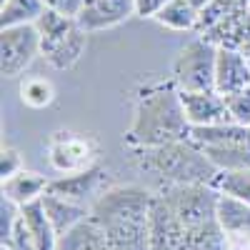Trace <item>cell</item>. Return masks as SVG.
Wrapping results in <instances>:
<instances>
[{
	"label": "cell",
	"instance_id": "cell-1",
	"mask_svg": "<svg viewBox=\"0 0 250 250\" xmlns=\"http://www.w3.org/2000/svg\"><path fill=\"white\" fill-rule=\"evenodd\" d=\"M155 193L140 185L105 188L90 205V218L110 250H150V210Z\"/></svg>",
	"mask_w": 250,
	"mask_h": 250
},
{
	"label": "cell",
	"instance_id": "cell-2",
	"mask_svg": "<svg viewBox=\"0 0 250 250\" xmlns=\"http://www.w3.org/2000/svg\"><path fill=\"white\" fill-rule=\"evenodd\" d=\"M190 140V123L185 118L180 90L175 83H148L138 90L135 115L125 143L130 148H155V145Z\"/></svg>",
	"mask_w": 250,
	"mask_h": 250
},
{
	"label": "cell",
	"instance_id": "cell-3",
	"mask_svg": "<svg viewBox=\"0 0 250 250\" xmlns=\"http://www.w3.org/2000/svg\"><path fill=\"white\" fill-rule=\"evenodd\" d=\"M133 153L138 168L158 175L163 185H188V183L210 185L220 173L218 165L193 140H175L155 145V148H135Z\"/></svg>",
	"mask_w": 250,
	"mask_h": 250
},
{
	"label": "cell",
	"instance_id": "cell-4",
	"mask_svg": "<svg viewBox=\"0 0 250 250\" xmlns=\"http://www.w3.org/2000/svg\"><path fill=\"white\" fill-rule=\"evenodd\" d=\"M35 25L40 33V58H45L55 70H70L85 53L88 33L78 25L75 18L45 8Z\"/></svg>",
	"mask_w": 250,
	"mask_h": 250
},
{
	"label": "cell",
	"instance_id": "cell-5",
	"mask_svg": "<svg viewBox=\"0 0 250 250\" xmlns=\"http://www.w3.org/2000/svg\"><path fill=\"white\" fill-rule=\"evenodd\" d=\"M215 62L218 45L208 38H195L188 43L173 62V83L180 93L215 90Z\"/></svg>",
	"mask_w": 250,
	"mask_h": 250
},
{
	"label": "cell",
	"instance_id": "cell-6",
	"mask_svg": "<svg viewBox=\"0 0 250 250\" xmlns=\"http://www.w3.org/2000/svg\"><path fill=\"white\" fill-rule=\"evenodd\" d=\"M48 160L58 175L83 173L98 165V143L80 133H53L48 140Z\"/></svg>",
	"mask_w": 250,
	"mask_h": 250
},
{
	"label": "cell",
	"instance_id": "cell-7",
	"mask_svg": "<svg viewBox=\"0 0 250 250\" xmlns=\"http://www.w3.org/2000/svg\"><path fill=\"white\" fill-rule=\"evenodd\" d=\"M40 55V33L35 23L0 28V70L5 78H20Z\"/></svg>",
	"mask_w": 250,
	"mask_h": 250
},
{
	"label": "cell",
	"instance_id": "cell-8",
	"mask_svg": "<svg viewBox=\"0 0 250 250\" xmlns=\"http://www.w3.org/2000/svg\"><path fill=\"white\" fill-rule=\"evenodd\" d=\"M130 18H135V0H85L75 15L78 25L88 35L115 28Z\"/></svg>",
	"mask_w": 250,
	"mask_h": 250
},
{
	"label": "cell",
	"instance_id": "cell-9",
	"mask_svg": "<svg viewBox=\"0 0 250 250\" xmlns=\"http://www.w3.org/2000/svg\"><path fill=\"white\" fill-rule=\"evenodd\" d=\"M103 180L105 173L103 168H88L83 173H70V175H58L55 180H50L48 193H55L60 198H68L73 203H83V205H93V200L103 193Z\"/></svg>",
	"mask_w": 250,
	"mask_h": 250
},
{
	"label": "cell",
	"instance_id": "cell-10",
	"mask_svg": "<svg viewBox=\"0 0 250 250\" xmlns=\"http://www.w3.org/2000/svg\"><path fill=\"white\" fill-rule=\"evenodd\" d=\"M180 103L190 128L200 125H215L230 120L225 108V98L218 90H198V93H180Z\"/></svg>",
	"mask_w": 250,
	"mask_h": 250
},
{
	"label": "cell",
	"instance_id": "cell-11",
	"mask_svg": "<svg viewBox=\"0 0 250 250\" xmlns=\"http://www.w3.org/2000/svg\"><path fill=\"white\" fill-rule=\"evenodd\" d=\"M250 85V58L235 48H218L215 62V90L230 95Z\"/></svg>",
	"mask_w": 250,
	"mask_h": 250
},
{
	"label": "cell",
	"instance_id": "cell-12",
	"mask_svg": "<svg viewBox=\"0 0 250 250\" xmlns=\"http://www.w3.org/2000/svg\"><path fill=\"white\" fill-rule=\"evenodd\" d=\"M190 140L203 150L238 148V145L250 143V128L238 125L233 120L215 123V125H200V128H190Z\"/></svg>",
	"mask_w": 250,
	"mask_h": 250
},
{
	"label": "cell",
	"instance_id": "cell-13",
	"mask_svg": "<svg viewBox=\"0 0 250 250\" xmlns=\"http://www.w3.org/2000/svg\"><path fill=\"white\" fill-rule=\"evenodd\" d=\"M150 250H180V228L160 193H155L150 210Z\"/></svg>",
	"mask_w": 250,
	"mask_h": 250
},
{
	"label": "cell",
	"instance_id": "cell-14",
	"mask_svg": "<svg viewBox=\"0 0 250 250\" xmlns=\"http://www.w3.org/2000/svg\"><path fill=\"white\" fill-rule=\"evenodd\" d=\"M50 180L45 175H40L38 170H28L23 168L20 173H15L8 180H0V190H3V198L13 200L15 205H30L35 200H40L45 195Z\"/></svg>",
	"mask_w": 250,
	"mask_h": 250
},
{
	"label": "cell",
	"instance_id": "cell-15",
	"mask_svg": "<svg viewBox=\"0 0 250 250\" xmlns=\"http://www.w3.org/2000/svg\"><path fill=\"white\" fill-rule=\"evenodd\" d=\"M40 200H43V208H45V213H48V218H50L58 235H65L68 230H73L75 225H80L83 220L90 218V205L73 203L68 198H60V195L48 193V190H45V195Z\"/></svg>",
	"mask_w": 250,
	"mask_h": 250
},
{
	"label": "cell",
	"instance_id": "cell-16",
	"mask_svg": "<svg viewBox=\"0 0 250 250\" xmlns=\"http://www.w3.org/2000/svg\"><path fill=\"white\" fill-rule=\"evenodd\" d=\"M20 215H23V223L28 225V230L33 235V243H35V250H55L58 248V240L60 235L55 233V228L43 208V200H35L30 205H23L20 208Z\"/></svg>",
	"mask_w": 250,
	"mask_h": 250
},
{
	"label": "cell",
	"instance_id": "cell-17",
	"mask_svg": "<svg viewBox=\"0 0 250 250\" xmlns=\"http://www.w3.org/2000/svg\"><path fill=\"white\" fill-rule=\"evenodd\" d=\"M55 250H110V245L98 228V223L88 218L80 225H75L73 230H68L65 235H60Z\"/></svg>",
	"mask_w": 250,
	"mask_h": 250
},
{
	"label": "cell",
	"instance_id": "cell-18",
	"mask_svg": "<svg viewBox=\"0 0 250 250\" xmlns=\"http://www.w3.org/2000/svg\"><path fill=\"white\" fill-rule=\"evenodd\" d=\"M45 8V0H5L0 3V28L38 23Z\"/></svg>",
	"mask_w": 250,
	"mask_h": 250
},
{
	"label": "cell",
	"instance_id": "cell-19",
	"mask_svg": "<svg viewBox=\"0 0 250 250\" xmlns=\"http://www.w3.org/2000/svg\"><path fill=\"white\" fill-rule=\"evenodd\" d=\"M200 13L188 0H168L165 8L155 15V23L168 30H198Z\"/></svg>",
	"mask_w": 250,
	"mask_h": 250
},
{
	"label": "cell",
	"instance_id": "cell-20",
	"mask_svg": "<svg viewBox=\"0 0 250 250\" xmlns=\"http://www.w3.org/2000/svg\"><path fill=\"white\" fill-rule=\"evenodd\" d=\"M20 100L23 105L33 108V110H43V108H50L53 100H55V85L43 78V75H28L20 80Z\"/></svg>",
	"mask_w": 250,
	"mask_h": 250
},
{
	"label": "cell",
	"instance_id": "cell-21",
	"mask_svg": "<svg viewBox=\"0 0 250 250\" xmlns=\"http://www.w3.org/2000/svg\"><path fill=\"white\" fill-rule=\"evenodd\" d=\"M218 193L223 195H233L238 200H245L250 205V168L240 170H220L215 180L210 183Z\"/></svg>",
	"mask_w": 250,
	"mask_h": 250
},
{
	"label": "cell",
	"instance_id": "cell-22",
	"mask_svg": "<svg viewBox=\"0 0 250 250\" xmlns=\"http://www.w3.org/2000/svg\"><path fill=\"white\" fill-rule=\"evenodd\" d=\"M248 5V0H210L205 5V10L200 13L198 20V33L205 35L208 30H213L215 25H220L223 20H228L230 15H235L238 10H243Z\"/></svg>",
	"mask_w": 250,
	"mask_h": 250
},
{
	"label": "cell",
	"instance_id": "cell-23",
	"mask_svg": "<svg viewBox=\"0 0 250 250\" xmlns=\"http://www.w3.org/2000/svg\"><path fill=\"white\" fill-rule=\"evenodd\" d=\"M223 98H225V108H228L230 120L238 123V125L250 128V85L243 88V90H238V93L223 95Z\"/></svg>",
	"mask_w": 250,
	"mask_h": 250
},
{
	"label": "cell",
	"instance_id": "cell-24",
	"mask_svg": "<svg viewBox=\"0 0 250 250\" xmlns=\"http://www.w3.org/2000/svg\"><path fill=\"white\" fill-rule=\"evenodd\" d=\"M25 165H23V155H20L13 145H5L0 148V180H8L15 173H20Z\"/></svg>",
	"mask_w": 250,
	"mask_h": 250
},
{
	"label": "cell",
	"instance_id": "cell-25",
	"mask_svg": "<svg viewBox=\"0 0 250 250\" xmlns=\"http://www.w3.org/2000/svg\"><path fill=\"white\" fill-rule=\"evenodd\" d=\"M18 218H20V205H15L8 198H0V240L10 238Z\"/></svg>",
	"mask_w": 250,
	"mask_h": 250
},
{
	"label": "cell",
	"instance_id": "cell-26",
	"mask_svg": "<svg viewBox=\"0 0 250 250\" xmlns=\"http://www.w3.org/2000/svg\"><path fill=\"white\" fill-rule=\"evenodd\" d=\"M168 0H135V18H150L155 20V15L165 8Z\"/></svg>",
	"mask_w": 250,
	"mask_h": 250
},
{
	"label": "cell",
	"instance_id": "cell-27",
	"mask_svg": "<svg viewBox=\"0 0 250 250\" xmlns=\"http://www.w3.org/2000/svg\"><path fill=\"white\" fill-rule=\"evenodd\" d=\"M83 3H85V0H45V5L50 10H58V13L68 15V18H75L80 13Z\"/></svg>",
	"mask_w": 250,
	"mask_h": 250
},
{
	"label": "cell",
	"instance_id": "cell-28",
	"mask_svg": "<svg viewBox=\"0 0 250 250\" xmlns=\"http://www.w3.org/2000/svg\"><path fill=\"white\" fill-rule=\"evenodd\" d=\"M188 3H190V5H193L198 13H203V10H205V5L210 3V0H188Z\"/></svg>",
	"mask_w": 250,
	"mask_h": 250
},
{
	"label": "cell",
	"instance_id": "cell-29",
	"mask_svg": "<svg viewBox=\"0 0 250 250\" xmlns=\"http://www.w3.org/2000/svg\"><path fill=\"white\" fill-rule=\"evenodd\" d=\"M0 250H15V248H10L8 243H0Z\"/></svg>",
	"mask_w": 250,
	"mask_h": 250
},
{
	"label": "cell",
	"instance_id": "cell-30",
	"mask_svg": "<svg viewBox=\"0 0 250 250\" xmlns=\"http://www.w3.org/2000/svg\"><path fill=\"white\" fill-rule=\"evenodd\" d=\"M0 3H5V0H0Z\"/></svg>",
	"mask_w": 250,
	"mask_h": 250
},
{
	"label": "cell",
	"instance_id": "cell-31",
	"mask_svg": "<svg viewBox=\"0 0 250 250\" xmlns=\"http://www.w3.org/2000/svg\"><path fill=\"white\" fill-rule=\"evenodd\" d=\"M248 5H250V0H248Z\"/></svg>",
	"mask_w": 250,
	"mask_h": 250
}]
</instances>
